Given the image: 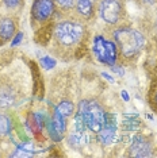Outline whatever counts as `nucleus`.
<instances>
[{
  "label": "nucleus",
  "instance_id": "obj_1",
  "mask_svg": "<svg viewBox=\"0 0 157 158\" xmlns=\"http://www.w3.org/2000/svg\"><path fill=\"white\" fill-rule=\"evenodd\" d=\"M114 37L125 57H133L137 54L145 44L144 37L133 28H119L115 31Z\"/></svg>",
  "mask_w": 157,
  "mask_h": 158
},
{
  "label": "nucleus",
  "instance_id": "obj_2",
  "mask_svg": "<svg viewBox=\"0 0 157 158\" xmlns=\"http://www.w3.org/2000/svg\"><path fill=\"white\" fill-rule=\"evenodd\" d=\"M78 112L83 116L87 130L94 132H99L104 124L106 112L96 102H90V100H83L78 106Z\"/></svg>",
  "mask_w": 157,
  "mask_h": 158
},
{
  "label": "nucleus",
  "instance_id": "obj_3",
  "mask_svg": "<svg viewBox=\"0 0 157 158\" xmlns=\"http://www.w3.org/2000/svg\"><path fill=\"white\" fill-rule=\"evenodd\" d=\"M54 35L58 44L70 46L80 41L81 35H83V27L74 22H61L57 24Z\"/></svg>",
  "mask_w": 157,
  "mask_h": 158
},
{
  "label": "nucleus",
  "instance_id": "obj_4",
  "mask_svg": "<svg viewBox=\"0 0 157 158\" xmlns=\"http://www.w3.org/2000/svg\"><path fill=\"white\" fill-rule=\"evenodd\" d=\"M94 53L102 64L112 66L117 61V46L111 41H106L103 37H96L94 41Z\"/></svg>",
  "mask_w": 157,
  "mask_h": 158
},
{
  "label": "nucleus",
  "instance_id": "obj_5",
  "mask_svg": "<svg viewBox=\"0 0 157 158\" xmlns=\"http://www.w3.org/2000/svg\"><path fill=\"white\" fill-rule=\"evenodd\" d=\"M99 12L104 22L110 24H115L121 19L122 6L118 0H102L99 6Z\"/></svg>",
  "mask_w": 157,
  "mask_h": 158
},
{
  "label": "nucleus",
  "instance_id": "obj_6",
  "mask_svg": "<svg viewBox=\"0 0 157 158\" xmlns=\"http://www.w3.org/2000/svg\"><path fill=\"white\" fill-rule=\"evenodd\" d=\"M99 134V141L103 145H111L115 141L117 136V118L115 115L106 114L104 116V124H103L102 130L98 132Z\"/></svg>",
  "mask_w": 157,
  "mask_h": 158
},
{
  "label": "nucleus",
  "instance_id": "obj_7",
  "mask_svg": "<svg viewBox=\"0 0 157 158\" xmlns=\"http://www.w3.org/2000/svg\"><path fill=\"white\" fill-rule=\"evenodd\" d=\"M48 131L54 141H61L66 131V118L60 114L57 110H54L52 120L49 122Z\"/></svg>",
  "mask_w": 157,
  "mask_h": 158
},
{
  "label": "nucleus",
  "instance_id": "obj_8",
  "mask_svg": "<svg viewBox=\"0 0 157 158\" xmlns=\"http://www.w3.org/2000/svg\"><path fill=\"white\" fill-rule=\"evenodd\" d=\"M54 11V3L53 0H35L33 7V14L35 19L38 20H46L52 16Z\"/></svg>",
  "mask_w": 157,
  "mask_h": 158
},
{
  "label": "nucleus",
  "instance_id": "obj_9",
  "mask_svg": "<svg viewBox=\"0 0 157 158\" xmlns=\"http://www.w3.org/2000/svg\"><path fill=\"white\" fill-rule=\"evenodd\" d=\"M130 156L133 157H149L151 156V145L144 136H135L130 146Z\"/></svg>",
  "mask_w": 157,
  "mask_h": 158
},
{
  "label": "nucleus",
  "instance_id": "obj_10",
  "mask_svg": "<svg viewBox=\"0 0 157 158\" xmlns=\"http://www.w3.org/2000/svg\"><path fill=\"white\" fill-rule=\"evenodd\" d=\"M15 33V23L10 18H4L0 20V38L8 41Z\"/></svg>",
  "mask_w": 157,
  "mask_h": 158
},
{
  "label": "nucleus",
  "instance_id": "obj_11",
  "mask_svg": "<svg viewBox=\"0 0 157 158\" xmlns=\"http://www.w3.org/2000/svg\"><path fill=\"white\" fill-rule=\"evenodd\" d=\"M88 142V134H87V130H74L72 134L69 135V143L70 146L76 147V149H78V147L87 145Z\"/></svg>",
  "mask_w": 157,
  "mask_h": 158
},
{
  "label": "nucleus",
  "instance_id": "obj_12",
  "mask_svg": "<svg viewBox=\"0 0 157 158\" xmlns=\"http://www.w3.org/2000/svg\"><path fill=\"white\" fill-rule=\"evenodd\" d=\"M15 103V95L10 88L0 89V108H10Z\"/></svg>",
  "mask_w": 157,
  "mask_h": 158
},
{
  "label": "nucleus",
  "instance_id": "obj_13",
  "mask_svg": "<svg viewBox=\"0 0 157 158\" xmlns=\"http://www.w3.org/2000/svg\"><path fill=\"white\" fill-rule=\"evenodd\" d=\"M95 0H76V8L83 16L88 18L92 15Z\"/></svg>",
  "mask_w": 157,
  "mask_h": 158
},
{
  "label": "nucleus",
  "instance_id": "obj_14",
  "mask_svg": "<svg viewBox=\"0 0 157 158\" xmlns=\"http://www.w3.org/2000/svg\"><path fill=\"white\" fill-rule=\"evenodd\" d=\"M56 110L58 111V112L61 114V115H64V116H65L66 119H68V118H69L70 115L73 114V104L70 103V102H66V100H65V102H61V103H60L58 106L56 107Z\"/></svg>",
  "mask_w": 157,
  "mask_h": 158
},
{
  "label": "nucleus",
  "instance_id": "obj_15",
  "mask_svg": "<svg viewBox=\"0 0 157 158\" xmlns=\"http://www.w3.org/2000/svg\"><path fill=\"white\" fill-rule=\"evenodd\" d=\"M11 131V119L7 115L0 114V135H7Z\"/></svg>",
  "mask_w": 157,
  "mask_h": 158
},
{
  "label": "nucleus",
  "instance_id": "obj_16",
  "mask_svg": "<svg viewBox=\"0 0 157 158\" xmlns=\"http://www.w3.org/2000/svg\"><path fill=\"white\" fill-rule=\"evenodd\" d=\"M41 65L44 66V69L49 70V69H53V68L56 66V61L50 58V57H44V58L41 60Z\"/></svg>",
  "mask_w": 157,
  "mask_h": 158
},
{
  "label": "nucleus",
  "instance_id": "obj_17",
  "mask_svg": "<svg viewBox=\"0 0 157 158\" xmlns=\"http://www.w3.org/2000/svg\"><path fill=\"white\" fill-rule=\"evenodd\" d=\"M138 126H140V122H138V120H134V122H133V119L126 120V122L123 123V127L127 128V130H133V128H137Z\"/></svg>",
  "mask_w": 157,
  "mask_h": 158
},
{
  "label": "nucleus",
  "instance_id": "obj_18",
  "mask_svg": "<svg viewBox=\"0 0 157 158\" xmlns=\"http://www.w3.org/2000/svg\"><path fill=\"white\" fill-rule=\"evenodd\" d=\"M31 156H33V153H31V152H27V150L19 149V147L16 149L15 153H12V157H31Z\"/></svg>",
  "mask_w": 157,
  "mask_h": 158
},
{
  "label": "nucleus",
  "instance_id": "obj_19",
  "mask_svg": "<svg viewBox=\"0 0 157 158\" xmlns=\"http://www.w3.org/2000/svg\"><path fill=\"white\" fill-rule=\"evenodd\" d=\"M57 4L60 7H62V8H70V7L73 6L74 0H56Z\"/></svg>",
  "mask_w": 157,
  "mask_h": 158
},
{
  "label": "nucleus",
  "instance_id": "obj_20",
  "mask_svg": "<svg viewBox=\"0 0 157 158\" xmlns=\"http://www.w3.org/2000/svg\"><path fill=\"white\" fill-rule=\"evenodd\" d=\"M3 2H4L6 7H8V8H16L19 6L20 0H3Z\"/></svg>",
  "mask_w": 157,
  "mask_h": 158
},
{
  "label": "nucleus",
  "instance_id": "obj_21",
  "mask_svg": "<svg viewBox=\"0 0 157 158\" xmlns=\"http://www.w3.org/2000/svg\"><path fill=\"white\" fill-rule=\"evenodd\" d=\"M22 38H23V34H22V33H19L15 38H14V41H12V46L19 45V44H20V41H22Z\"/></svg>",
  "mask_w": 157,
  "mask_h": 158
},
{
  "label": "nucleus",
  "instance_id": "obj_22",
  "mask_svg": "<svg viewBox=\"0 0 157 158\" xmlns=\"http://www.w3.org/2000/svg\"><path fill=\"white\" fill-rule=\"evenodd\" d=\"M102 76L104 77V78H107V80H108L110 82H114V78H112L111 76H108V74H107V73H102Z\"/></svg>",
  "mask_w": 157,
  "mask_h": 158
},
{
  "label": "nucleus",
  "instance_id": "obj_23",
  "mask_svg": "<svg viewBox=\"0 0 157 158\" xmlns=\"http://www.w3.org/2000/svg\"><path fill=\"white\" fill-rule=\"evenodd\" d=\"M121 95H122V98L125 99V102H129V96H127V92H126V91H122V93H121Z\"/></svg>",
  "mask_w": 157,
  "mask_h": 158
},
{
  "label": "nucleus",
  "instance_id": "obj_24",
  "mask_svg": "<svg viewBox=\"0 0 157 158\" xmlns=\"http://www.w3.org/2000/svg\"><path fill=\"white\" fill-rule=\"evenodd\" d=\"M156 0H144V3H146V4H153Z\"/></svg>",
  "mask_w": 157,
  "mask_h": 158
}]
</instances>
